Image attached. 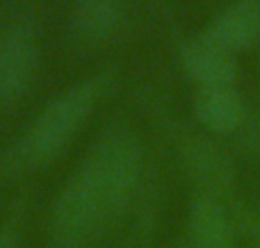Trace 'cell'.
Masks as SVG:
<instances>
[{
  "instance_id": "8992f818",
  "label": "cell",
  "mask_w": 260,
  "mask_h": 248,
  "mask_svg": "<svg viewBox=\"0 0 260 248\" xmlns=\"http://www.w3.org/2000/svg\"><path fill=\"white\" fill-rule=\"evenodd\" d=\"M183 64L203 87H231L238 75L233 53L210 41L206 34L183 48Z\"/></svg>"
},
{
  "instance_id": "6da1fadb",
  "label": "cell",
  "mask_w": 260,
  "mask_h": 248,
  "mask_svg": "<svg viewBox=\"0 0 260 248\" xmlns=\"http://www.w3.org/2000/svg\"><path fill=\"white\" fill-rule=\"evenodd\" d=\"M137 173L139 148L128 135H114L96 146L57 203L55 235L59 244L76 248L101 235L128 200Z\"/></svg>"
},
{
  "instance_id": "7a4b0ae2",
  "label": "cell",
  "mask_w": 260,
  "mask_h": 248,
  "mask_svg": "<svg viewBox=\"0 0 260 248\" xmlns=\"http://www.w3.org/2000/svg\"><path fill=\"white\" fill-rule=\"evenodd\" d=\"M94 98L96 87L94 82H87V85L67 91L53 105H48L18 148L21 162L41 164L53 157L80 128V123L85 121V116L94 105Z\"/></svg>"
},
{
  "instance_id": "5b68a950",
  "label": "cell",
  "mask_w": 260,
  "mask_h": 248,
  "mask_svg": "<svg viewBox=\"0 0 260 248\" xmlns=\"http://www.w3.org/2000/svg\"><path fill=\"white\" fill-rule=\"evenodd\" d=\"M206 36L231 53L251 46L260 36V0L231 3L208 23Z\"/></svg>"
},
{
  "instance_id": "277c9868",
  "label": "cell",
  "mask_w": 260,
  "mask_h": 248,
  "mask_svg": "<svg viewBox=\"0 0 260 248\" xmlns=\"http://www.w3.org/2000/svg\"><path fill=\"white\" fill-rule=\"evenodd\" d=\"M187 230L192 248H235L238 230L231 208L219 198L199 194L189 208Z\"/></svg>"
},
{
  "instance_id": "9c48e42d",
  "label": "cell",
  "mask_w": 260,
  "mask_h": 248,
  "mask_svg": "<svg viewBox=\"0 0 260 248\" xmlns=\"http://www.w3.org/2000/svg\"><path fill=\"white\" fill-rule=\"evenodd\" d=\"M117 21V0H85L78 12V25L91 36H103Z\"/></svg>"
},
{
  "instance_id": "ba28073f",
  "label": "cell",
  "mask_w": 260,
  "mask_h": 248,
  "mask_svg": "<svg viewBox=\"0 0 260 248\" xmlns=\"http://www.w3.org/2000/svg\"><path fill=\"white\" fill-rule=\"evenodd\" d=\"M197 118L215 132L235 130L244 118V105L233 87H201L194 98Z\"/></svg>"
},
{
  "instance_id": "30bf717a",
  "label": "cell",
  "mask_w": 260,
  "mask_h": 248,
  "mask_svg": "<svg viewBox=\"0 0 260 248\" xmlns=\"http://www.w3.org/2000/svg\"><path fill=\"white\" fill-rule=\"evenodd\" d=\"M231 214L235 221L238 237H242L251 248H260V212L244 203L231 205Z\"/></svg>"
},
{
  "instance_id": "3957f363",
  "label": "cell",
  "mask_w": 260,
  "mask_h": 248,
  "mask_svg": "<svg viewBox=\"0 0 260 248\" xmlns=\"http://www.w3.org/2000/svg\"><path fill=\"white\" fill-rule=\"evenodd\" d=\"M37 68V44L30 30L18 27L0 41V103L25 91Z\"/></svg>"
},
{
  "instance_id": "52a82bcc",
  "label": "cell",
  "mask_w": 260,
  "mask_h": 248,
  "mask_svg": "<svg viewBox=\"0 0 260 248\" xmlns=\"http://www.w3.org/2000/svg\"><path fill=\"white\" fill-rule=\"evenodd\" d=\"M187 169L201 194L224 198L233 187V164L231 157L210 141H194L187 148Z\"/></svg>"
}]
</instances>
